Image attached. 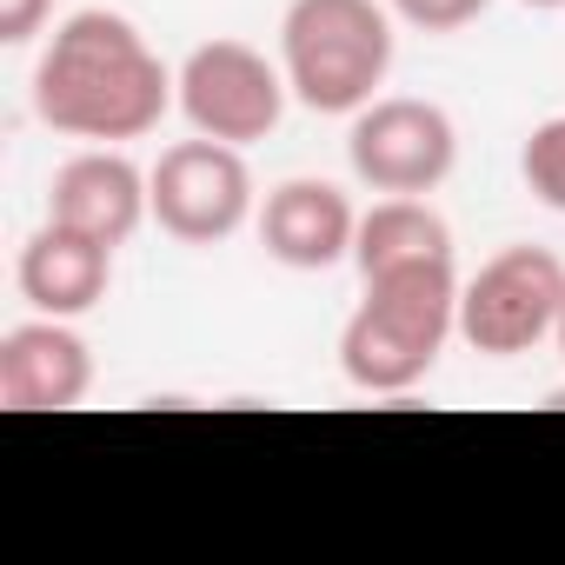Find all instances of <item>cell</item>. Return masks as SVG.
Returning a JSON list of instances; mask_svg holds the SVG:
<instances>
[{"label": "cell", "instance_id": "6da1fadb", "mask_svg": "<svg viewBox=\"0 0 565 565\" xmlns=\"http://www.w3.org/2000/svg\"><path fill=\"white\" fill-rule=\"evenodd\" d=\"M173 74L114 8H81L54 28L34 67V114L67 140H140L173 107Z\"/></svg>", "mask_w": 565, "mask_h": 565}, {"label": "cell", "instance_id": "7a4b0ae2", "mask_svg": "<svg viewBox=\"0 0 565 565\" xmlns=\"http://www.w3.org/2000/svg\"><path fill=\"white\" fill-rule=\"evenodd\" d=\"M459 333L452 259H406L366 273V300L340 327V373L360 393H413Z\"/></svg>", "mask_w": 565, "mask_h": 565}, {"label": "cell", "instance_id": "3957f363", "mask_svg": "<svg viewBox=\"0 0 565 565\" xmlns=\"http://www.w3.org/2000/svg\"><path fill=\"white\" fill-rule=\"evenodd\" d=\"M279 67L307 114H360L393 74V8L380 0H294L279 21Z\"/></svg>", "mask_w": 565, "mask_h": 565}, {"label": "cell", "instance_id": "277c9868", "mask_svg": "<svg viewBox=\"0 0 565 565\" xmlns=\"http://www.w3.org/2000/svg\"><path fill=\"white\" fill-rule=\"evenodd\" d=\"M565 307V259L545 246H505L459 287V340L486 360L532 353Z\"/></svg>", "mask_w": 565, "mask_h": 565}, {"label": "cell", "instance_id": "5b68a950", "mask_svg": "<svg viewBox=\"0 0 565 565\" xmlns=\"http://www.w3.org/2000/svg\"><path fill=\"white\" fill-rule=\"evenodd\" d=\"M173 94H180V114L193 134L226 140V147H253L279 127L294 87H287V67H273L246 41H200L180 61Z\"/></svg>", "mask_w": 565, "mask_h": 565}, {"label": "cell", "instance_id": "8992f818", "mask_svg": "<svg viewBox=\"0 0 565 565\" xmlns=\"http://www.w3.org/2000/svg\"><path fill=\"white\" fill-rule=\"evenodd\" d=\"M347 160H353V180L373 193H433L459 167V127L446 107L393 94L353 114Z\"/></svg>", "mask_w": 565, "mask_h": 565}, {"label": "cell", "instance_id": "52a82bcc", "mask_svg": "<svg viewBox=\"0 0 565 565\" xmlns=\"http://www.w3.org/2000/svg\"><path fill=\"white\" fill-rule=\"evenodd\" d=\"M147 180H153V220L180 246H220L253 220V173H246V153L226 140L193 134L167 147Z\"/></svg>", "mask_w": 565, "mask_h": 565}, {"label": "cell", "instance_id": "ba28073f", "mask_svg": "<svg viewBox=\"0 0 565 565\" xmlns=\"http://www.w3.org/2000/svg\"><path fill=\"white\" fill-rule=\"evenodd\" d=\"M47 220L74 226L100 246H127L140 220H153V180L120 147H87L54 167L47 180Z\"/></svg>", "mask_w": 565, "mask_h": 565}, {"label": "cell", "instance_id": "9c48e42d", "mask_svg": "<svg viewBox=\"0 0 565 565\" xmlns=\"http://www.w3.org/2000/svg\"><path fill=\"white\" fill-rule=\"evenodd\" d=\"M353 233H360V213L333 180L300 173V180H279L259 200V246H266V259L294 266V273H327V266L353 259Z\"/></svg>", "mask_w": 565, "mask_h": 565}, {"label": "cell", "instance_id": "30bf717a", "mask_svg": "<svg viewBox=\"0 0 565 565\" xmlns=\"http://www.w3.org/2000/svg\"><path fill=\"white\" fill-rule=\"evenodd\" d=\"M94 386V353L67 320H28L0 333V406L8 413H67Z\"/></svg>", "mask_w": 565, "mask_h": 565}, {"label": "cell", "instance_id": "8fae6325", "mask_svg": "<svg viewBox=\"0 0 565 565\" xmlns=\"http://www.w3.org/2000/svg\"><path fill=\"white\" fill-rule=\"evenodd\" d=\"M14 279H21V300H28L34 313H47V320H81V313H94V307L107 300V287H114V246H100V239H87V233L47 220V226L21 246Z\"/></svg>", "mask_w": 565, "mask_h": 565}, {"label": "cell", "instance_id": "7c38bea8", "mask_svg": "<svg viewBox=\"0 0 565 565\" xmlns=\"http://www.w3.org/2000/svg\"><path fill=\"white\" fill-rule=\"evenodd\" d=\"M406 259H452V226L439 206H426V193H386L360 213L353 233V266L360 273H386Z\"/></svg>", "mask_w": 565, "mask_h": 565}, {"label": "cell", "instance_id": "4fadbf2b", "mask_svg": "<svg viewBox=\"0 0 565 565\" xmlns=\"http://www.w3.org/2000/svg\"><path fill=\"white\" fill-rule=\"evenodd\" d=\"M519 173L532 186V200H545L552 213H565V114L539 120L519 147Z\"/></svg>", "mask_w": 565, "mask_h": 565}, {"label": "cell", "instance_id": "5bb4252c", "mask_svg": "<svg viewBox=\"0 0 565 565\" xmlns=\"http://www.w3.org/2000/svg\"><path fill=\"white\" fill-rule=\"evenodd\" d=\"M386 8L406 28H419V34H459V28H472L492 8V0H386Z\"/></svg>", "mask_w": 565, "mask_h": 565}, {"label": "cell", "instance_id": "9a60e30c", "mask_svg": "<svg viewBox=\"0 0 565 565\" xmlns=\"http://www.w3.org/2000/svg\"><path fill=\"white\" fill-rule=\"evenodd\" d=\"M54 14V0H0V41L8 47H28Z\"/></svg>", "mask_w": 565, "mask_h": 565}, {"label": "cell", "instance_id": "2e32d148", "mask_svg": "<svg viewBox=\"0 0 565 565\" xmlns=\"http://www.w3.org/2000/svg\"><path fill=\"white\" fill-rule=\"evenodd\" d=\"M525 8H539V14H558V8H565V0H525Z\"/></svg>", "mask_w": 565, "mask_h": 565}, {"label": "cell", "instance_id": "e0dca14e", "mask_svg": "<svg viewBox=\"0 0 565 565\" xmlns=\"http://www.w3.org/2000/svg\"><path fill=\"white\" fill-rule=\"evenodd\" d=\"M552 340H558V353H565V307H558V327H552Z\"/></svg>", "mask_w": 565, "mask_h": 565}]
</instances>
